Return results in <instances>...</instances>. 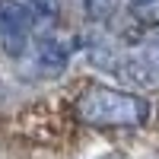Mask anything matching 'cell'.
<instances>
[{"instance_id":"cell-6","label":"cell","mask_w":159,"mask_h":159,"mask_svg":"<svg viewBox=\"0 0 159 159\" xmlns=\"http://www.w3.org/2000/svg\"><path fill=\"white\" fill-rule=\"evenodd\" d=\"M25 7L35 13V19H54L57 13H61L57 0H25Z\"/></svg>"},{"instance_id":"cell-5","label":"cell","mask_w":159,"mask_h":159,"mask_svg":"<svg viewBox=\"0 0 159 159\" xmlns=\"http://www.w3.org/2000/svg\"><path fill=\"white\" fill-rule=\"evenodd\" d=\"M118 7V0H83V10L89 19H108Z\"/></svg>"},{"instance_id":"cell-3","label":"cell","mask_w":159,"mask_h":159,"mask_svg":"<svg viewBox=\"0 0 159 159\" xmlns=\"http://www.w3.org/2000/svg\"><path fill=\"white\" fill-rule=\"evenodd\" d=\"M67 61H70L67 45H61L57 38H38L32 45V51H29V73H35V76H57V73H64Z\"/></svg>"},{"instance_id":"cell-2","label":"cell","mask_w":159,"mask_h":159,"mask_svg":"<svg viewBox=\"0 0 159 159\" xmlns=\"http://www.w3.org/2000/svg\"><path fill=\"white\" fill-rule=\"evenodd\" d=\"M32 22H35V13L22 0H0V38L10 51L19 54L22 42L29 38Z\"/></svg>"},{"instance_id":"cell-1","label":"cell","mask_w":159,"mask_h":159,"mask_svg":"<svg viewBox=\"0 0 159 159\" xmlns=\"http://www.w3.org/2000/svg\"><path fill=\"white\" fill-rule=\"evenodd\" d=\"M76 111L92 127H140L150 115V102L137 92L89 86L76 102Z\"/></svg>"},{"instance_id":"cell-4","label":"cell","mask_w":159,"mask_h":159,"mask_svg":"<svg viewBox=\"0 0 159 159\" xmlns=\"http://www.w3.org/2000/svg\"><path fill=\"white\" fill-rule=\"evenodd\" d=\"M130 16L140 25H159V0H130Z\"/></svg>"}]
</instances>
